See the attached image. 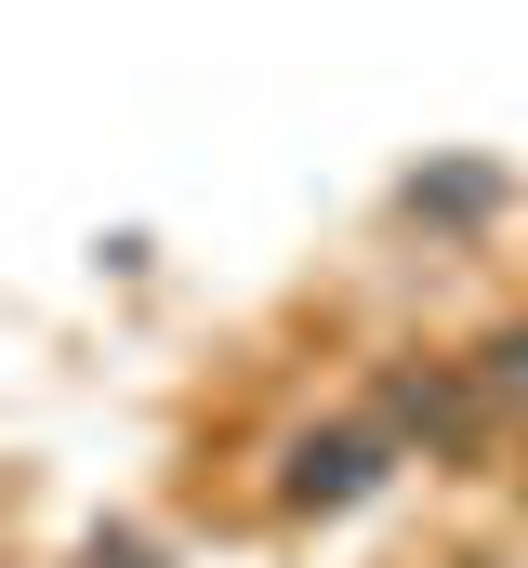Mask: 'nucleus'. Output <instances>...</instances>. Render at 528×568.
Instances as JSON below:
<instances>
[{
    "instance_id": "obj_2",
    "label": "nucleus",
    "mask_w": 528,
    "mask_h": 568,
    "mask_svg": "<svg viewBox=\"0 0 528 568\" xmlns=\"http://www.w3.org/2000/svg\"><path fill=\"white\" fill-rule=\"evenodd\" d=\"M502 384H516V397H528V344H502Z\"/></svg>"
},
{
    "instance_id": "obj_1",
    "label": "nucleus",
    "mask_w": 528,
    "mask_h": 568,
    "mask_svg": "<svg viewBox=\"0 0 528 568\" xmlns=\"http://www.w3.org/2000/svg\"><path fill=\"white\" fill-rule=\"evenodd\" d=\"M291 489H304V503H317V489L344 503V489H357V449H304V476H291Z\"/></svg>"
}]
</instances>
